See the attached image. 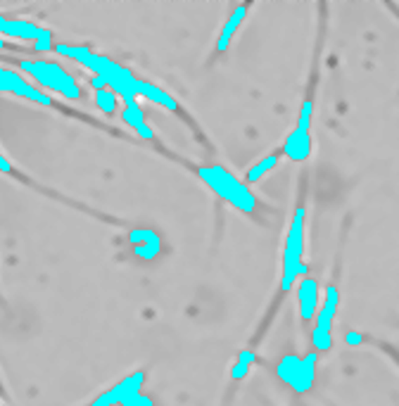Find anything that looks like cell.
<instances>
[{
  "instance_id": "cell-1",
  "label": "cell",
  "mask_w": 399,
  "mask_h": 406,
  "mask_svg": "<svg viewBox=\"0 0 399 406\" xmlns=\"http://www.w3.org/2000/svg\"><path fill=\"white\" fill-rule=\"evenodd\" d=\"M198 176L210 186L214 193L231 207L241 209L243 214H255L257 212V198L245 183L238 181L231 171H226L221 164H207V167L198 169Z\"/></svg>"
},
{
  "instance_id": "cell-2",
  "label": "cell",
  "mask_w": 399,
  "mask_h": 406,
  "mask_svg": "<svg viewBox=\"0 0 399 406\" xmlns=\"http://www.w3.org/2000/svg\"><path fill=\"white\" fill-rule=\"evenodd\" d=\"M304 219L306 209L297 207L290 224V231L285 236V250H283V276H280V290L290 292L297 285L299 278L306 276L304 266Z\"/></svg>"
},
{
  "instance_id": "cell-3",
  "label": "cell",
  "mask_w": 399,
  "mask_h": 406,
  "mask_svg": "<svg viewBox=\"0 0 399 406\" xmlns=\"http://www.w3.org/2000/svg\"><path fill=\"white\" fill-rule=\"evenodd\" d=\"M20 69L27 72L29 76H34V81L43 86V88H48L50 93L62 95L67 100L81 97V88H79L76 79L58 62H48V60H20Z\"/></svg>"
},
{
  "instance_id": "cell-4",
  "label": "cell",
  "mask_w": 399,
  "mask_h": 406,
  "mask_svg": "<svg viewBox=\"0 0 399 406\" xmlns=\"http://www.w3.org/2000/svg\"><path fill=\"white\" fill-rule=\"evenodd\" d=\"M316 366H318V352H309L304 356L285 354L276 366V375L290 385L297 395H306L314 387L316 380Z\"/></svg>"
},
{
  "instance_id": "cell-5",
  "label": "cell",
  "mask_w": 399,
  "mask_h": 406,
  "mask_svg": "<svg viewBox=\"0 0 399 406\" xmlns=\"http://www.w3.org/2000/svg\"><path fill=\"white\" fill-rule=\"evenodd\" d=\"M337 304H340V292H337L335 285H328L326 299H323L321 309L314 318V328H311L314 352H328L333 347V321L337 316Z\"/></svg>"
},
{
  "instance_id": "cell-6",
  "label": "cell",
  "mask_w": 399,
  "mask_h": 406,
  "mask_svg": "<svg viewBox=\"0 0 399 406\" xmlns=\"http://www.w3.org/2000/svg\"><path fill=\"white\" fill-rule=\"evenodd\" d=\"M143 385H145V371H136V373L126 375L124 380H119L116 385H112L107 392L97 395L93 402H88L86 406H121L124 402H128V399L140 395Z\"/></svg>"
},
{
  "instance_id": "cell-7",
  "label": "cell",
  "mask_w": 399,
  "mask_h": 406,
  "mask_svg": "<svg viewBox=\"0 0 399 406\" xmlns=\"http://www.w3.org/2000/svg\"><path fill=\"white\" fill-rule=\"evenodd\" d=\"M0 93H12V95H20L27 97L32 102H39L43 107H50L53 97L46 95L41 88H36L29 81H24V76H20L17 72H10L5 67H0Z\"/></svg>"
},
{
  "instance_id": "cell-8",
  "label": "cell",
  "mask_w": 399,
  "mask_h": 406,
  "mask_svg": "<svg viewBox=\"0 0 399 406\" xmlns=\"http://www.w3.org/2000/svg\"><path fill=\"white\" fill-rule=\"evenodd\" d=\"M297 304H299V318L304 323L314 321L318 309H321V292H318V283L316 278H304L297 280Z\"/></svg>"
},
{
  "instance_id": "cell-9",
  "label": "cell",
  "mask_w": 399,
  "mask_h": 406,
  "mask_svg": "<svg viewBox=\"0 0 399 406\" xmlns=\"http://www.w3.org/2000/svg\"><path fill=\"white\" fill-rule=\"evenodd\" d=\"M128 243L133 245V255L145 262H152L162 252V238L152 229H133L128 231Z\"/></svg>"
},
{
  "instance_id": "cell-10",
  "label": "cell",
  "mask_w": 399,
  "mask_h": 406,
  "mask_svg": "<svg viewBox=\"0 0 399 406\" xmlns=\"http://www.w3.org/2000/svg\"><path fill=\"white\" fill-rule=\"evenodd\" d=\"M0 34L8 36V39H20V41H41L46 36H50V29H43L39 24L29 22V20H8L0 27Z\"/></svg>"
},
{
  "instance_id": "cell-11",
  "label": "cell",
  "mask_w": 399,
  "mask_h": 406,
  "mask_svg": "<svg viewBox=\"0 0 399 406\" xmlns=\"http://www.w3.org/2000/svg\"><path fill=\"white\" fill-rule=\"evenodd\" d=\"M283 155L290 159V162H304L311 155V133L309 128H299L295 126L292 133H288L285 143H283Z\"/></svg>"
},
{
  "instance_id": "cell-12",
  "label": "cell",
  "mask_w": 399,
  "mask_h": 406,
  "mask_svg": "<svg viewBox=\"0 0 399 406\" xmlns=\"http://www.w3.org/2000/svg\"><path fill=\"white\" fill-rule=\"evenodd\" d=\"M138 95L145 97V100L159 104V107L169 109V112H179V109H181V104H179V100H176L174 95L167 93V90L159 88V86H155V83L145 81V79H140V83H138Z\"/></svg>"
},
{
  "instance_id": "cell-13",
  "label": "cell",
  "mask_w": 399,
  "mask_h": 406,
  "mask_svg": "<svg viewBox=\"0 0 399 406\" xmlns=\"http://www.w3.org/2000/svg\"><path fill=\"white\" fill-rule=\"evenodd\" d=\"M248 10H250V5H238V8L233 10V15L224 22V27H221V34H219V39H217V53L229 50V43H231L233 36H236L238 29H241L243 20L248 17Z\"/></svg>"
},
{
  "instance_id": "cell-14",
  "label": "cell",
  "mask_w": 399,
  "mask_h": 406,
  "mask_svg": "<svg viewBox=\"0 0 399 406\" xmlns=\"http://www.w3.org/2000/svg\"><path fill=\"white\" fill-rule=\"evenodd\" d=\"M121 119H124L126 126H131L133 131H136L143 140H152V128L147 126L145 121V112L140 109L138 102H131V104H124V109H121Z\"/></svg>"
},
{
  "instance_id": "cell-15",
  "label": "cell",
  "mask_w": 399,
  "mask_h": 406,
  "mask_svg": "<svg viewBox=\"0 0 399 406\" xmlns=\"http://www.w3.org/2000/svg\"><path fill=\"white\" fill-rule=\"evenodd\" d=\"M280 155H283V152H269V155H264L257 164H252V167L248 169V183H259L262 178L266 176V171H271L276 164L280 162Z\"/></svg>"
},
{
  "instance_id": "cell-16",
  "label": "cell",
  "mask_w": 399,
  "mask_h": 406,
  "mask_svg": "<svg viewBox=\"0 0 399 406\" xmlns=\"http://www.w3.org/2000/svg\"><path fill=\"white\" fill-rule=\"evenodd\" d=\"M255 359H257V354L252 352V349H243V352L238 354V361L231 368V380H243L245 375H248L250 366L255 364Z\"/></svg>"
},
{
  "instance_id": "cell-17",
  "label": "cell",
  "mask_w": 399,
  "mask_h": 406,
  "mask_svg": "<svg viewBox=\"0 0 399 406\" xmlns=\"http://www.w3.org/2000/svg\"><path fill=\"white\" fill-rule=\"evenodd\" d=\"M95 107L105 114H114L116 107H119V97H116L114 90H95Z\"/></svg>"
},
{
  "instance_id": "cell-18",
  "label": "cell",
  "mask_w": 399,
  "mask_h": 406,
  "mask_svg": "<svg viewBox=\"0 0 399 406\" xmlns=\"http://www.w3.org/2000/svg\"><path fill=\"white\" fill-rule=\"evenodd\" d=\"M121 406H155V402H152V397H147V395H136V397L128 399V402H124Z\"/></svg>"
},
{
  "instance_id": "cell-19",
  "label": "cell",
  "mask_w": 399,
  "mask_h": 406,
  "mask_svg": "<svg viewBox=\"0 0 399 406\" xmlns=\"http://www.w3.org/2000/svg\"><path fill=\"white\" fill-rule=\"evenodd\" d=\"M0 171H3V174H12V171H15L12 169V162L3 155V152H0Z\"/></svg>"
},
{
  "instance_id": "cell-20",
  "label": "cell",
  "mask_w": 399,
  "mask_h": 406,
  "mask_svg": "<svg viewBox=\"0 0 399 406\" xmlns=\"http://www.w3.org/2000/svg\"><path fill=\"white\" fill-rule=\"evenodd\" d=\"M90 86H93V90H105L107 88L105 79H100V76H90Z\"/></svg>"
},
{
  "instance_id": "cell-21",
  "label": "cell",
  "mask_w": 399,
  "mask_h": 406,
  "mask_svg": "<svg viewBox=\"0 0 399 406\" xmlns=\"http://www.w3.org/2000/svg\"><path fill=\"white\" fill-rule=\"evenodd\" d=\"M347 342H349V344H359V342H361V335H359V333H347Z\"/></svg>"
},
{
  "instance_id": "cell-22",
  "label": "cell",
  "mask_w": 399,
  "mask_h": 406,
  "mask_svg": "<svg viewBox=\"0 0 399 406\" xmlns=\"http://www.w3.org/2000/svg\"><path fill=\"white\" fill-rule=\"evenodd\" d=\"M5 22H8V17H3V15H0V27H3Z\"/></svg>"
},
{
  "instance_id": "cell-23",
  "label": "cell",
  "mask_w": 399,
  "mask_h": 406,
  "mask_svg": "<svg viewBox=\"0 0 399 406\" xmlns=\"http://www.w3.org/2000/svg\"><path fill=\"white\" fill-rule=\"evenodd\" d=\"M0 50H5V41L3 39H0Z\"/></svg>"
},
{
  "instance_id": "cell-24",
  "label": "cell",
  "mask_w": 399,
  "mask_h": 406,
  "mask_svg": "<svg viewBox=\"0 0 399 406\" xmlns=\"http://www.w3.org/2000/svg\"><path fill=\"white\" fill-rule=\"evenodd\" d=\"M0 392H3V383H0Z\"/></svg>"
},
{
  "instance_id": "cell-25",
  "label": "cell",
  "mask_w": 399,
  "mask_h": 406,
  "mask_svg": "<svg viewBox=\"0 0 399 406\" xmlns=\"http://www.w3.org/2000/svg\"><path fill=\"white\" fill-rule=\"evenodd\" d=\"M0 406H3V404H0Z\"/></svg>"
}]
</instances>
